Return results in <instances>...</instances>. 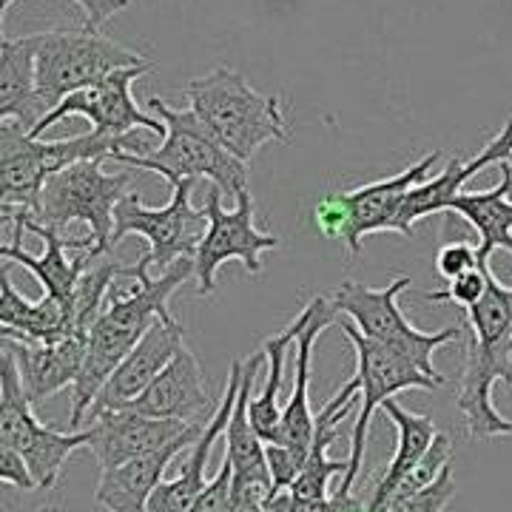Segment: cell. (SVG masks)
Segmentation results:
<instances>
[{
    "instance_id": "cell-1",
    "label": "cell",
    "mask_w": 512,
    "mask_h": 512,
    "mask_svg": "<svg viewBox=\"0 0 512 512\" xmlns=\"http://www.w3.org/2000/svg\"><path fill=\"white\" fill-rule=\"evenodd\" d=\"M194 274V259H180L171 271L165 274H151L140 265H128V276L134 279L131 291H111L106 308L100 319L89 330V350L86 362L72 387V430H83L86 416L97 402L100 390L106 387L111 373L123 365L131 350L140 345L154 322H174L168 299L177 288H183Z\"/></svg>"
},
{
    "instance_id": "cell-2",
    "label": "cell",
    "mask_w": 512,
    "mask_h": 512,
    "mask_svg": "<svg viewBox=\"0 0 512 512\" xmlns=\"http://www.w3.org/2000/svg\"><path fill=\"white\" fill-rule=\"evenodd\" d=\"M188 109L237 160L251 163L268 143H291L279 94H262L228 66L202 74L185 86Z\"/></svg>"
},
{
    "instance_id": "cell-3",
    "label": "cell",
    "mask_w": 512,
    "mask_h": 512,
    "mask_svg": "<svg viewBox=\"0 0 512 512\" xmlns=\"http://www.w3.org/2000/svg\"><path fill=\"white\" fill-rule=\"evenodd\" d=\"M148 111L165 123L163 146L154 148L148 157L117 151L111 163L126 165L134 171H154L171 188L185 180H211L222 194L239 200L248 188V163L237 160L220 140L208 131L191 109H171L163 97L151 94Z\"/></svg>"
},
{
    "instance_id": "cell-4",
    "label": "cell",
    "mask_w": 512,
    "mask_h": 512,
    "mask_svg": "<svg viewBox=\"0 0 512 512\" xmlns=\"http://www.w3.org/2000/svg\"><path fill=\"white\" fill-rule=\"evenodd\" d=\"M35 74L37 94L46 111H52L72 94L92 89L109 74L148 63L146 55L111 40L103 32H37Z\"/></svg>"
},
{
    "instance_id": "cell-5",
    "label": "cell",
    "mask_w": 512,
    "mask_h": 512,
    "mask_svg": "<svg viewBox=\"0 0 512 512\" xmlns=\"http://www.w3.org/2000/svg\"><path fill=\"white\" fill-rule=\"evenodd\" d=\"M413 282L410 276H396L393 282H387L384 288H367L362 282H342L336 293L330 296L339 316L345 313L353 319V325L359 328L362 336L373 342H384L399 348L416 365L433 379V382L447 384V376L439 367L433 365L436 350L456 342L461 336L458 328H441V330H419L407 322V316L399 308V293L407 291Z\"/></svg>"
},
{
    "instance_id": "cell-6",
    "label": "cell",
    "mask_w": 512,
    "mask_h": 512,
    "mask_svg": "<svg viewBox=\"0 0 512 512\" xmlns=\"http://www.w3.org/2000/svg\"><path fill=\"white\" fill-rule=\"evenodd\" d=\"M197 180H185L171 188V200L163 208H148L140 194L128 191L114 211V234H111V251L131 234L148 242V251L140 256V268H157V274L171 271L180 259H194L202 237L208 231V214L205 208L191 205V191Z\"/></svg>"
},
{
    "instance_id": "cell-7",
    "label": "cell",
    "mask_w": 512,
    "mask_h": 512,
    "mask_svg": "<svg viewBox=\"0 0 512 512\" xmlns=\"http://www.w3.org/2000/svg\"><path fill=\"white\" fill-rule=\"evenodd\" d=\"M0 447H12L26 458L37 490H52L74 450L89 447V430L60 433L32 413L9 342L0 350Z\"/></svg>"
},
{
    "instance_id": "cell-8",
    "label": "cell",
    "mask_w": 512,
    "mask_h": 512,
    "mask_svg": "<svg viewBox=\"0 0 512 512\" xmlns=\"http://www.w3.org/2000/svg\"><path fill=\"white\" fill-rule=\"evenodd\" d=\"M103 163L106 160H86L57 171L43 188L35 217L40 225L55 231H63L72 222H86L94 239V251L89 256L111 254L114 211L131 183L126 171L109 174L103 171Z\"/></svg>"
},
{
    "instance_id": "cell-9",
    "label": "cell",
    "mask_w": 512,
    "mask_h": 512,
    "mask_svg": "<svg viewBox=\"0 0 512 512\" xmlns=\"http://www.w3.org/2000/svg\"><path fill=\"white\" fill-rule=\"evenodd\" d=\"M339 328L345 330L350 345L356 350V382H359V416L353 421L350 430V456H348V476L339 484V495H353V484L362 476V464H365L367 436H370V421L376 416V410L387 399H393L396 393L419 387V390H436L441 387L433 382L416 362H410L402 350L384 342H373L359 333L353 322H342Z\"/></svg>"
},
{
    "instance_id": "cell-10",
    "label": "cell",
    "mask_w": 512,
    "mask_h": 512,
    "mask_svg": "<svg viewBox=\"0 0 512 512\" xmlns=\"http://www.w3.org/2000/svg\"><path fill=\"white\" fill-rule=\"evenodd\" d=\"M208 231L202 237L197 256H194V274H197V293H214L217 271L228 259H239L248 274H262V254L279 248V237L259 231L254 222V197L245 191L231 211L222 205V191L214 185L205 197Z\"/></svg>"
},
{
    "instance_id": "cell-11",
    "label": "cell",
    "mask_w": 512,
    "mask_h": 512,
    "mask_svg": "<svg viewBox=\"0 0 512 512\" xmlns=\"http://www.w3.org/2000/svg\"><path fill=\"white\" fill-rule=\"evenodd\" d=\"M154 72V63L148 60L143 66H131V69H120V72L109 74L106 80H100L92 89H83V92L66 97L52 114H46L40 120V126L32 131V137L40 140V134L46 128H52L66 117H86L92 123V131L100 134H109V137H128L134 134L137 128H148L154 131L157 137H165V123L151 114L143 111L134 100V83L143 77V74Z\"/></svg>"
},
{
    "instance_id": "cell-12",
    "label": "cell",
    "mask_w": 512,
    "mask_h": 512,
    "mask_svg": "<svg viewBox=\"0 0 512 512\" xmlns=\"http://www.w3.org/2000/svg\"><path fill=\"white\" fill-rule=\"evenodd\" d=\"M467 313L470 348L464 370L484 384L512 387V285L490 271L481 302Z\"/></svg>"
},
{
    "instance_id": "cell-13",
    "label": "cell",
    "mask_w": 512,
    "mask_h": 512,
    "mask_svg": "<svg viewBox=\"0 0 512 512\" xmlns=\"http://www.w3.org/2000/svg\"><path fill=\"white\" fill-rule=\"evenodd\" d=\"M439 160L441 151H430L427 157H421L419 163L407 165L404 171L387 177V180L339 191V197L345 202V211H348V231H345L342 242H345L350 256L362 254V242L370 234H379V231L396 234L399 211H402L407 194L427 180V174L433 171V165Z\"/></svg>"
},
{
    "instance_id": "cell-14",
    "label": "cell",
    "mask_w": 512,
    "mask_h": 512,
    "mask_svg": "<svg viewBox=\"0 0 512 512\" xmlns=\"http://www.w3.org/2000/svg\"><path fill=\"white\" fill-rule=\"evenodd\" d=\"M302 316H305V325H302L299 339L293 345V350H296V382H293L291 399H288L285 410H282V421H279V430H276L271 444L288 447L293 453L308 458L313 436H316V416H313L311 399H308L311 359L322 330L330 328L339 319V311H336L330 296H313L311 302L302 308Z\"/></svg>"
},
{
    "instance_id": "cell-15",
    "label": "cell",
    "mask_w": 512,
    "mask_h": 512,
    "mask_svg": "<svg viewBox=\"0 0 512 512\" xmlns=\"http://www.w3.org/2000/svg\"><path fill=\"white\" fill-rule=\"evenodd\" d=\"M183 348L185 330L177 319L174 322H163V319L154 322L151 330L140 339V345L131 350L123 359V365L111 373V379L100 390L86 421L97 419L100 413H109V410H123L134 399H140L148 390V384L174 362V356Z\"/></svg>"
},
{
    "instance_id": "cell-16",
    "label": "cell",
    "mask_w": 512,
    "mask_h": 512,
    "mask_svg": "<svg viewBox=\"0 0 512 512\" xmlns=\"http://www.w3.org/2000/svg\"><path fill=\"white\" fill-rule=\"evenodd\" d=\"M265 362V350L259 348L251 353V359H245L242 370V387H239L237 404L225 430V456L234 467V490L251 495L256 501H265L276 493L274 476L268 467V453H265V441L254 430L251 416H248V404H251V390H254L259 367Z\"/></svg>"
},
{
    "instance_id": "cell-17",
    "label": "cell",
    "mask_w": 512,
    "mask_h": 512,
    "mask_svg": "<svg viewBox=\"0 0 512 512\" xmlns=\"http://www.w3.org/2000/svg\"><path fill=\"white\" fill-rule=\"evenodd\" d=\"M512 160V117L504 123V128L495 134L493 140L487 146L478 151L473 160H461V157H453L444 171H439L436 177L419 183L404 200L402 211H399V222H396V234L402 237H410L416 222H421L424 217H433V214H441L447 211L456 197L464 194V183L470 177L481 174L487 165H501Z\"/></svg>"
},
{
    "instance_id": "cell-18",
    "label": "cell",
    "mask_w": 512,
    "mask_h": 512,
    "mask_svg": "<svg viewBox=\"0 0 512 512\" xmlns=\"http://www.w3.org/2000/svg\"><path fill=\"white\" fill-rule=\"evenodd\" d=\"M194 424L177 419H151L134 410H109L89 421V450H92L100 467L111 470L131 458L154 453L174 439L188 433Z\"/></svg>"
},
{
    "instance_id": "cell-19",
    "label": "cell",
    "mask_w": 512,
    "mask_h": 512,
    "mask_svg": "<svg viewBox=\"0 0 512 512\" xmlns=\"http://www.w3.org/2000/svg\"><path fill=\"white\" fill-rule=\"evenodd\" d=\"M205 424H194L188 433L154 453L131 458L120 467L100 470V481L94 490L97 507L106 512H148V501L154 490L165 481V470L183 450H191L200 441Z\"/></svg>"
},
{
    "instance_id": "cell-20",
    "label": "cell",
    "mask_w": 512,
    "mask_h": 512,
    "mask_svg": "<svg viewBox=\"0 0 512 512\" xmlns=\"http://www.w3.org/2000/svg\"><path fill=\"white\" fill-rule=\"evenodd\" d=\"M242 370H245V362L234 359L231 370H228V382H225V393H222V402L217 407V413L208 419L200 441L188 450V458H185L183 467H180V476L168 478V481H163L154 490L151 501H148V512H188L194 507V501L205 493V487H208L205 467H208V458H211L214 444L228 430V421H231L234 404H237L239 387H242Z\"/></svg>"
},
{
    "instance_id": "cell-21",
    "label": "cell",
    "mask_w": 512,
    "mask_h": 512,
    "mask_svg": "<svg viewBox=\"0 0 512 512\" xmlns=\"http://www.w3.org/2000/svg\"><path fill=\"white\" fill-rule=\"evenodd\" d=\"M123 410H134L151 419L188 421V424H208L202 419H211L217 413L202 384L200 359L188 348L180 350L174 362L148 384L146 393Z\"/></svg>"
},
{
    "instance_id": "cell-22",
    "label": "cell",
    "mask_w": 512,
    "mask_h": 512,
    "mask_svg": "<svg viewBox=\"0 0 512 512\" xmlns=\"http://www.w3.org/2000/svg\"><path fill=\"white\" fill-rule=\"evenodd\" d=\"M3 342H9L18 359L20 382L32 404L55 396L69 384L74 387L89 350V336H69L63 342H49V345L20 342V339H3Z\"/></svg>"
},
{
    "instance_id": "cell-23",
    "label": "cell",
    "mask_w": 512,
    "mask_h": 512,
    "mask_svg": "<svg viewBox=\"0 0 512 512\" xmlns=\"http://www.w3.org/2000/svg\"><path fill=\"white\" fill-rule=\"evenodd\" d=\"M69 336H80L74 330L72 308L55 296H40L29 302L20 296L9 276V262L0 268V339H20V342H63Z\"/></svg>"
},
{
    "instance_id": "cell-24",
    "label": "cell",
    "mask_w": 512,
    "mask_h": 512,
    "mask_svg": "<svg viewBox=\"0 0 512 512\" xmlns=\"http://www.w3.org/2000/svg\"><path fill=\"white\" fill-rule=\"evenodd\" d=\"M49 183L37 160V140L15 120H0V208L29 211L37 217Z\"/></svg>"
},
{
    "instance_id": "cell-25",
    "label": "cell",
    "mask_w": 512,
    "mask_h": 512,
    "mask_svg": "<svg viewBox=\"0 0 512 512\" xmlns=\"http://www.w3.org/2000/svg\"><path fill=\"white\" fill-rule=\"evenodd\" d=\"M359 402V382L350 379L333 399H330L319 416H316V436H313L311 453L302 467V473L296 476L288 493L296 498H330V481L336 476H348V458L336 461L328 456V447L339 439V424L350 416V407Z\"/></svg>"
},
{
    "instance_id": "cell-26",
    "label": "cell",
    "mask_w": 512,
    "mask_h": 512,
    "mask_svg": "<svg viewBox=\"0 0 512 512\" xmlns=\"http://www.w3.org/2000/svg\"><path fill=\"white\" fill-rule=\"evenodd\" d=\"M49 111L40 103L35 74V37L0 40V120H15L29 134Z\"/></svg>"
},
{
    "instance_id": "cell-27",
    "label": "cell",
    "mask_w": 512,
    "mask_h": 512,
    "mask_svg": "<svg viewBox=\"0 0 512 512\" xmlns=\"http://www.w3.org/2000/svg\"><path fill=\"white\" fill-rule=\"evenodd\" d=\"M387 419L396 427V453L390 458L387 470H384L382 481L373 487V493L367 498V512H382V507L390 501V495L399 490L404 478L416 470L421 458L430 453L433 441H436V424L430 416H419L413 410H407L396 399H387L382 404Z\"/></svg>"
},
{
    "instance_id": "cell-28",
    "label": "cell",
    "mask_w": 512,
    "mask_h": 512,
    "mask_svg": "<svg viewBox=\"0 0 512 512\" xmlns=\"http://www.w3.org/2000/svg\"><path fill=\"white\" fill-rule=\"evenodd\" d=\"M512 165L501 163V183L490 191H464L447 211L467 220L478 234V259L490 265L493 251L512 254Z\"/></svg>"
},
{
    "instance_id": "cell-29",
    "label": "cell",
    "mask_w": 512,
    "mask_h": 512,
    "mask_svg": "<svg viewBox=\"0 0 512 512\" xmlns=\"http://www.w3.org/2000/svg\"><path fill=\"white\" fill-rule=\"evenodd\" d=\"M305 325V316L302 311L293 316V322L282 333L271 336L262 350H265V362H268V379H265V387L259 396H251V404H248V416H251V424L254 430L262 436L265 444H271L279 430V421H282V404H279V390H282V382H285V362H288V353L296 345L299 339V330Z\"/></svg>"
},
{
    "instance_id": "cell-30",
    "label": "cell",
    "mask_w": 512,
    "mask_h": 512,
    "mask_svg": "<svg viewBox=\"0 0 512 512\" xmlns=\"http://www.w3.org/2000/svg\"><path fill=\"white\" fill-rule=\"evenodd\" d=\"M453 498H456V478H453V464H447L433 484L393 501L384 512H447Z\"/></svg>"
},
{
    "instance_id": "cell-31",
    "label": "cell",
    "mask_w": 512,
    "mask_h": 512,
    "mask_svg": "<svg viewBox=\"0 0 512 512\" xmlns=\"http://www.w3.org/2000/svg\"><path fill=\"white\" fill-rule=\"evenodd\" d=\"M367 510L356 495L333 493L330 498H296L288 490H279L265 501V512H359Z\"/></svg>"
},
{
    "instance_id": "cell-32",
    "label": "cell",
    "mask_w": 512,
    "mask_h": 512,
    "mask_svg": "<svg viewBox=\"0 0 512 512\" xmlns=\"http://www.w3.org/2000/svg\"><path fill=\"white\" fill-rule=\"evenodd\" d=\"M487 276H490V265H481L476 271L453 279L444 291L421 293V299H430V302H453L461 311H470L473 305L481 302V296L487 291Z\"/></svg>"
},
{
    "instance_id": "cell-33",
    "label": "cell",
    "mask_w": 512,
    "mask_h": 512,
    "mask_svg": "<svg viewBox=\"0 0 512 512\" xmlns=\"http://www.w3.org/2000/svg\"><path fill=\"white\" fill-rule=\"evenodd\" d=\"M476 268H481V259H478V245H473V242H447V245H441V251L436 254V271L447 282L470 274Z\"/></svg>"
},
{
    "instance_id": "cell-34",
    "label": "cell",
    "mask_w": 512,
    "mask_h": 512,
    "mask_svg": "<svg viewBox=\"0 0 512 512\" xmlns=\"http://www.w3.org/2000/svg\"><path fill=\"white\" fill-rule=\"evenodd\" d=\"M231 490H234V467H231L228 458H222L220 473L208 481L205 493L194 501V507L188 512H228Z\"/></svg>"
},
{
    "instance_id": "cell-35",
    "label": "cell",
    "mask_w": 512,
    "mask_h": 512,
    "mask_svg": "<svg viewBox=\"0 0 512 512\" xmlns=\"http://www.w3.org/2000/svg\"><path fill=\"white\" fill-rule=\"evenodd\" d=\"M313 225L325 234V237L333 239H345V231H348V211H345V202L339 197V191H333L328 197L316 202L313 208Z\"/></svg>"
},
{
    "instance_id": "cell-36",
    "label": "cell",
    "mask_w": 512,
    "mask_h": 512,
    "mask_svg": "<svg viewBox=\"0 0 512 512\" xmlns=\"http://www.w3.org/2000/svg\"><path fill=\"white\" fill-rule=\"evenodd\" d=\"M0 484H12L20 493L37 490V481L29 470V464H26V458L12 447H0Z\"/></svg>"
},
{
    "instance_id": "cell-37",
    "label": "cell",
    "mask_w": 512,
    "mask_h": 512,
    "mask_svg": "<svg viewBox=\"0 0 512 512\" xmlns=\"http://www.w3.org/2000/svg\"><path fill=\"white\" fill-rule=\"evenodd\" d=\"M74 6L83 12V29L100 32L103 23H109L117 12L131 6V0H72Z\"/></svg>"
},
{
    "instance_id": "cell-38",
    "label": "cell",
    "mask_w": 512,
    "mask_h": 512,
    "mask_svg": "<svg viewBox=\"0 0 512 512\" xmlns=\"http://www.w3.org/2000/svg\"><path fill=\"white\" fill-rule=\"evenodd\" d=\"M228 512H265L262 501H256L251 495L239 493V490H231V504H228Z\"/></svg>"
},
{
    "instance_id": "cell-39",
    "label": "cell",
    "mask_w": 512,
    "mask_h": 512,
    "mask_svg": "<svg viewBox=\"0 0 512 512\" xmlns=\"http://www.w3.org/2000/svg\"><path fill=\"white\" fill-rule=\"evenodd\" d=\"M12 3H18V0H0V12H3V18L9 15V9H12Z\"/></svg>"
},
{
    "instance_id": "cell-40",
    "label": "cell",
    "mask_w": 512,
    "mask_h": 512,
    "mask_svg": "<svg viewBox=\"0 0 512 512\" xmlns=\"http://www.w3.org/2000/svg\"><path fill=\"white\" fill-rule=\"evenodd\" d=\"M40 512H60L57 507H46V510H40Z\"/></svg>"
},
{
    "instance_id": "cell-41",
    "label": "cell",
    "mask_w": 512,
    "mask_h": 512,
    "mask_svg": "<svg viewBox=\"0 0 512 512\" xmlns=\"http://www.w3.org/2000/svg\"><path fill=\"white\" fill-rule=\"evenodd\" d=\"M510 165H512V160H510Z\"/></svg>"
}]
</instances>
